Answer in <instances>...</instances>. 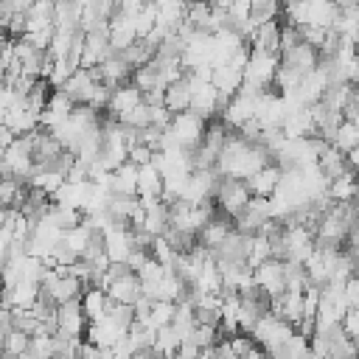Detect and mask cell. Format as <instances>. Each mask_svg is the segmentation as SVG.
<instances>
[{"label": "cell", "mask_w": 359, "mask_h": 359, "mask_svg": "<svg viewBox=\"0 0 359 359\" xmlns=\"http://www.w3.org/2000/svg\"><path fill=\"white\" fill-rule=\"evenodd\" d=\"M269 151L261 143H250L241 135H230L224 151L219 154L216 171L222 180H250L252 174H258L264 165H269Z\"/></svg>", "instance_id": "obj_1"}, {"label": "cell", "mask_w": 359, "mask_h": 359, "mask_svg": "<svg viewBox=\"0 0 359 359\" xmlns=\"http://www.w3.org/2000/svg\"><path fill=\"white\" fill-rule=\"evenodd\" d=\"M278 70H280V53L252 50L250 59H247V67H244V84H241L238 93H247V95H261V93H266V87L275 84Z\"/></svg>", "instance_id": "obj_2"}, {"label": "cell", "mask_w": 359, "mask_h": 359, "mask_svg": "<svg viewBox=\"0 0 359 359\" xmlns=\"http://www.w3.org/2000/svg\"><path fill=\"white\" fill-rule=\"evenodd\" d=\"M84 283L67 272V266H48L42 278V297L50 300L53 306H65L70 300H81Z\"/></svg>", "instance_id": "obj_3"}, {"label": "cell", "mask_w": 359, "mask_h": 359, "mask_svg": "<svg viewBox=\"0 0 359 359\" xmlns=\"http://www.w3.org/2000/svg\"><path fill=\"white\" fill-rule=\"evenodd\" d=\"M280 238H283L286 261H292V264H306L314 255V250L320 247L314 230L309 224H297V222H286L280 230Z\"/></svg>", "instance_id": "obj_4"}, {"label": "cell", "mask_w": 359, "mask_h": 359, "mask_svg": "<svg viewBox=\"0 0 359 359\" xmlns=\"http://www.w3.org/2000/svg\"><path fill=\"white\" fill-rule=\"evenodd\" d=\"M34 171H36V157L31 137H17L8 149H3V177L25 182Z\"/></svg>", "instance_id": "obj_5"}, {"label": "cell", "mask_w": 359, "mask_h": 359, "mask_svg": "<svg viewBox=\"0 0 359 359\" xmlns=\"http://www.w3.org/2000/svg\"><path fill=\"white\" fill-rule=\"evenodd\" d=\"M205 132H208V121L196 112H180L171 118V126H168V135L185 149V151H196L205 140Z\"/></svg>", "instance_id": "obj_6"}, {"label": "cell", "mask_w": 359, "mask_h": 359, "mask_svg": "<svg viewBox=\"0 0 359 359\" xmlns=\"http://www.w3.org/2000/svg\"><path fill=\"white\" fill-rule=\"evenodd\" d=\"M250 202H252V191L244 180H222V185L216 191V208L227 219H238Z\"/></svg>", "instance_id": "obj_7"}, {"label": "cell", "mask_w": 359, "mask_h": 359, "mask_svg": "<svg viewBox=\"0 0 359 359\" xmlns=\"http://www.w3.org/2000/svg\"><path fill=\"white\" fill-rule=\"evenodd\" d=\"M297 328L292 325V323H286V320H280L275 311H266L258 323H255V328H252V339H255V345H261L266 353L272 351V348H278V345H283L292 334H294Z\"/></svg>", "instance_id": "obj_8"}, {"label": "cell", "mask_w": 359, "mask_h": 359, "mask_svg": "<svg viewBox=\"0 0 359 359\" xmlns=\"http://www.w3.org/2000/svg\"><path fill=\"white\" fill-rule=\"evenodd\" d=\"M289 109H286V101L280 93H261L255 98V121L261 123L264 132H272V129H283V121H286Z\"/></svg>", "instance_id": "obj_9"}, {"label": "cell", "mask_w": 359, "mask_h": 359, "mask_svg": "<svg viewBox=\"0 0 359 359\" xmlns=\"http://www.w3.org/2000/svg\"><path fill=\"white\" fill-rule=\"evenodd\" d=\"M135 250H137V244H135V233L129 224H118L104 233V252L112 264H129Z\"/></svg>", "instance_id": "obj_10"}, {"label": "cell", "mask_w": 359, "mask_h": 359, "mask_svg": "<svg viewBox=\"0 0 359 359\" xmlns=\"http://www.w3.org/2000/svg\"><path fill=\"white\" fill-rule=\"evenodd\" d=\"M255 286H258L269 300L280 297V294L286 292V261L269 258L266 264H261V266L255 269Z\"/></svg>", "instance_id": "obj_11"}, {"label": "cell", "mask_w": 359, "mask_h": 359, "mask_svg": "<svg viewBox=\"0 0 359 359\" xmlns=\"http://www.w3.org/2000/svg\"><path fill=\"white\" fill-rule=\"evenodd\" d=\"M109 56H115V48L109 42V31L107 28H95L84 34V53H81V67L93 70L98 65H104Z\"/></svg>", "instance_id": "obj_12"}, {"label": "cell", "mask_w": 359, "mask_h": 359, "mask_svg": "<svg viewBox=\"0 0 359 359\" xmlns=\"http://www.w3.org/2000/svg\"><path fill=\"white\" fill-rule=\"evenodd\" d=\"M101 289H107L112 303H123V306H135L143 297V283H140L137 272H123L118 278H109L101 283Z\"/></svg>", "instance_id": "obj_13"}, {"label": "cell", "mask_w": 359, "mask_h": 359, "mask_svg": "<svg viewBox=\"0 0 359 359\" xmlns=\"http://www.w3.org/2000/svg\"><path fill=\"white\" fill-rule=\"evenodd\" d=\"M87 325H90V320L81 309V300H70V303L56 309V334L81 339L87 334Z\"/></svg>", "instance_id": "obj_14"}, {"label": "cell", "mask_w": 359, "mask_h": 359, "mask_svg": "<svg viewBox=\"0 0 359 359\" xmlns=\"http://www.w3.org/2000/svg\"><path fill=\"white\" fill-rule=\"evenodd\" d=\"M107 31H109V42H112L115 53H123L126 48H132L140 39L135 14H129V11H115L112 20H109V25H107Z\"/></svg>", "instance_id": "obj_15"}, {"label": "cell", "mask_w": 359, "mask_h": 359, "mask_svg": "<svg viewBox=\"0 0 359 359\" xmlns=\"http://www.w3.org/2000/svg\"><path fill=\"white\" fill-rule=\"evenodd\" d=\"M255 98L258 95H247V93H238V95H233L227 104H224V109H222V121L230 126V129H241V126H247L250 121H255Z\"/></svg>", "instance_id": "obj_16"}, {"label": "cell", "mask_w": 359, "mask_h": 359, "mask_svg": "<svg viewBox=\"0 0 359 359\" xmlns=\"http://www.w3.org/2000/svg\"><path fill=\"white\" fill-rule=\"evenodd\" d=\"M143 101H146V98H143V90H140L135 81H126V84H121V87L112 90V98H109L107 112H109V118L121 121L123 115H129L132 109H137Z\"/></svg>", "instance_id": "obj_17"}, {"label": "cell", "mask_w": 359, "mask_h": 359, "mask_svg": "<svg viewBox=\"0 0 359 359\" xmlns=\"http://www.w3.org/2000/svg\"><path fill=\"white\" fill-rule=\"evenodd\" d=\"M73 109H76V101L65 90H53L45 109H42V129H48V132L56 129L59 123H65L73 115Z\"/></svg>", "instance_id": "obj_18"}, {"label": "cell", "mask_w": 359, "mask_h": 359, "mask_svg": "<svg viewBox=\"0 0 359 359\" xmlns=\"http://www.w3.org/2000/svg\"><path fill=\"white\" fill-rule=\"evenodd\" d=\"M269 311H275L280 320L292 323L294 328L303 323L306 317V303H303V292H283L280 297L269 300Z\"/></svg>", "instance_id": "obj_19"}, {"label": "cell", "mask_w": 359, "mask_h": 359, "mask_svg": "<svg viewBox=\"0 0 359 359\" xmlns=\"http://www.w3.org/2000/svg\"><path fill=\"white\" fill-rule=\"evenodd\" d=\"M280 36H283V25H280L278 20H272V22L258 25V28L247 36V45H250V50L280 53Z\"/></svg>", "instance_id": "obj_20"}, {"label": "cell", "mask_w": 359, "mask_h": 359, "mask_svg": "<svg viewBox=\"0 0 359 359\" xmlns=\"http://www.w3.org/2000/svg\"><path fill=\"white\" fill-rule=\"evenodd\" d=\"M320 50L317 48H311V45H306V42H300V45H294L292 50H283L280 53V65H286V67H292V70H297V73H303V76H309L317 65H320Z\"/></svg>", "instance_id": "obj_21"}, {"label": "cell", "mask_w": 359, "mask_h": 359, "mask_svg": "<svg viewBox=\"0 0 359 359\" xmlns=\"http://www.w3.org/2000/svg\"><path fill=\"white\" fill-rule=\"evenodd\" d=\"M163 188H165V182H163V174L154 163L137 165V196H140V202L163 199Z\"/></svg>", "instance_id": "obj_22"}, {"label": "cell", "mask_w": 359, "mask_h": 359, "mask_svg": "<svg viewBox=\"0 0 359 359\" xmlns=\"http://www.w3.org/2000/svg\"><path fill=\"white\" fill-rule=\"evenodd\" d=\"M283 135L297 140V137H314L317 135V121H314V109L303 107V109H292L283 121Z\"/></svg>", "instance_id": "obj_23"}, {"label": "cell", "mask_w": 359, "mask_h": 359, "mask_svg": "<svg viewBox=\"0 0 359 359\" xmlns=\"http://www.w3.org/2000/svg\"><path fill=\"white\" fill-rule=\"evenodd\" d=\"M328 196H331L334 205H353L356 196H359V174L348 168L345 174H339L337 180H331Z\"/></svg>", "instance_id": "obj_24"}, {"label": "cell", "mask_w": 359, "mask_h": 359, "mask_svg": "<svg viewBox=\"0 0 359 359\" xmlns=\"http://www.w3.org/2000/svg\"><path fill=\"white\" fill-rule=\"evenodd\" d=\"M65 182H67V177L53 165H36V171L28 177V188H34V191H39L45 196H56V191Z\"/></svg>", "instance_id": "obj_25"}, {"label": "cell", "mask_w": 359, "mask_h": 359, "mask_svg": "<svg viewBox=\"0 0 359 359\" xmlns=\"http://www.w3.org/2000/svg\"><path fill=\"white\" fill-rule=\"evenodd\" d=\"M280 177H283V168H280L278 163H269V165H264L258 174H252V177L247 180V185H250L252 196H266V199H269V196L278 191Z\"/></svg>", "instance_id": "obj_26"}, {"label": "cell", "mask_w": 359, "mask_h": 359, "mask_svg": "<svg viewBox=\"0 0 359 359\" xmlns=\"http://www.w3.org/2000/svg\"><path fill=\"white\" fill-rule=\"evenodd\" d=\"M236 227L224 219V216H213L205 227H202V233L196 236V241L205 247V250H210V252H216L227 238H230V233H233Z\"/></svg>", "instance_id": "obj_27"}, {"label": "cell", "mask_w": 359, "mask_h": 359, "mask_svg": "<svg viewBox=\"0 0 359 359\" xmlns=\"http://www.w3.org/2000/svg\"><path fill=\"white\" fill-rule=\"evenodd\" d=\"M213 84L230 101L233 95H238V90L244 84V70L236 65H219V67H213Z\"/></svg>", "instance_id": "obj_28"}, {"label": "cell", "mask_w": 359, "mask_h": 359, "mask_svg": "<svg viewBox=\"0 0 359 359\" xmlns=\"http://www.w3.org/2000/svg\"><path fill=\"white\" fill-rule=\"evenodd\" d=\"M95 236H98V230H93L87 222H81V224H76V227H70V230H65V247L76 255V258H84L87 252H90V247H93V241H95Z\"/></svg>", "instance_id": "obj_29"}, {"label": "cell", "mask_w": 359, "mask_h": 359, "mask_svg": "<svg viewBox=\"0 0 359 359\" xmlns=\"http://www.w3.org/2000/svg\"><path fill=\"white\" fill-rule=\"evenodd\" d=\"M309 353H311V337L294 331L283 345L269 351V359H309Z\"/></svg>", "instance_id": "obj_30"}, {"label": "cell", "mask_w": 359, "mask_h": 359, "mask_svg": "<svg viewBox=\"0 0 359 359\" xmlns=\"http://www.w3.org/2000/svg\"><path fill=\"white\" fill-rule=\"evenodd\" d=\"M109 303H112V300H109L107 289H101V286H87L84 294H81V309H84V314H87L90 323L101 320V317L107 314Z\"/></svg>", "instance_id": "obj_31"}, {"label": "cell", "mask_w": 359, "mask_h": 359, "mask_svg": "<svg viewBox=\"0 0 359 359\" xmlns=\"http://www.w3.org/2000/svg\"><path fill=\"white\" fill-rule=\"evenodd\" d=\"M109 188H112V194H121V196H137V165L123 163L121 168H115Z\"/></svg>", "instance_id": "obj_32"}, {"label": "cell", "mask_w": 359, "mask_h": 359, "mask_svg": "<svg viewBox=\"0 0 359 359\" xmlns=\"http://www.w3.org/2000/svg\"><path fill=\"white\" fill-rule=\"evenodd\" d=\"M269 258H275L272 236H266V233H252V236H250V250H247V266L258 269V266L266 264Z\"/></svg>", "instance_id": "obj_33"}, {"label": "cell", "mask_w": 359, "mask_h": 359, "mask_svg": "<svg viewBox=\"0 0 359 359\" xmlns=\"http://www.w3.org/2000/svg\"><path fill=\"white\" fill-rule=\"evenodd\" d=\"M163 101H165V107L171 109V115L188 112V109H191V84H188V79H180V81L168 84Z\"/></svg>", "instance_id": "obj_34"}, {"label": "cell", "mask_w": 359, "mask_h": 359, "mask_svg": "<svg viewBox=\"0 0 359 359\" xmlns=\"http://www.w3.org/2000/svg\"><path fill=\"white\" fill-rule=\"evenodd\" d=\"M320 168L325 171V177L328 180H337L339 174H345L348 171V160H345V151H339L334 143H328L323 151H320Z\"/></svg>", "instance_id": "obj_35"}, {"label": "cell", "mask_w": 359, "mask_h": 359, "mask_svg": "<svg viewBox=\"0 0 359 359\" xmlns=\"http://www.w3.org/2000/svg\"><path fill=\"white\" fill-rule=\"evenodd\" d=\"M28 348H31V337L20 328H14L11 334L3 337V356L6 359H20L22 353H28Z\"/></svg>", "instance_id": "obj_36"}, {"label": "cell", "mask_w": 359, "mask_h": 359, "mask_svg": "<svg viewBox=\"0 0 359 359\" xmlns=\"http://www.w3.org/2000/svg\"><path fill=\"white\" fill-rule=\"evenodd\" d=\"M174 314H177V303H168V300H154V306H151V314H149V325L151 328H165V325H171L174 323Z\"/></svg>", "instance_id": "obj_37"}, {"label": "cell", "mask_w": 359, "mask_h": 359, "mask_svg": "<svg viewBox=\"0 0 359 359\" xmlns=\"http://www.w3.org/2000/svg\"><path fill=\"white\" fill-rule=\"evenodd\" d=\"M331 143H334V146H337L339 151H345V154H348L351 149H356V146H359V132H356L353 121H348V118H345V121L339 123V129L334 132Z\"/></svg>", "instance_id": "obj_38"}, {"label": "cell", "mask_w": 359, "mask_h": 359, "mask_svg": "<svg viewBox=\"0 0 359 359\" xmlns=\"http://www.w3.org/2000/svg\"><path fill=\"white\" fill-rule=\"evenodd\" d=\"M28 351L39 359H56V337L53 334H36V337H31Z\"/></svg>", "instance_id": "obj_39"}, {"label": "cell", "mask_w": 359, "mask_h": 359, "mask_svg": "<svg viewBox=\"0 0 359 359\" xmlns=\"http://www.w3.org/2000/svg\"><path fill=\"white\" fill-rule=\"evenodd\" d=\"M154 160V149L151 146H146V143H135L132 149H129V163H135V165H149Z\"/></svg>", "instance_id": "obj_40"}, {"label": "cell", "mask_w": 359, "mask_h": 359, "mask_svg": "<svg viewBox=\"0 0 359 359\" xmlns=\"http://www.w3.org/2000/svg\"><path fill=\"white\" fill-rule=\"evenodd\" d=\"M342 328H345V334L356 342L359 339V309H351L348 314H345V320H342Z\"/></svg>", "instance_id": "obj_41"}, {"label": "cell", "mask_w": 359, "mask_h": 359, "mask_svg": "<svg viewBox=\"0 0 359 359\" xmlns=\"http://www.w3.org/2000/svg\"><path fill=\"white\" fill-rule=\"evenodd\" d=\"M345 297H348V306L351 309H359V275H353L345 283Z\"/></svg>", "instance_id": "obj_42"}, {"label": "cell", "mask_w": 359, "mask_h": 359, "mask_svg": "<svg viewBox=\"0 0 359 359\" xmlns=\"http://www.w3.org/2000/svg\"><path fill=\"white\" fill-rule=\"evenodd\" d=\"M345 160H348V168L359 174V146H356V149H351V151L345 154Z\"/></svg>", "instance_id": "obj_43"}, {"label": "cell", "mask_w": 359, "mask_h": 359, "mask_svg": "<svg viewBox=\"0 0 359 359\" xmlns=\"http://www.w3.org/2000/svg\"><path fill=\"white\" fill-rule=\"evenodd\" d=\"M118 3H121V11H129V14H132V11H137V8H140L143 3H149V0H118Z\"/></svg>", "instance_id": "obj_44"}, {"label": "cell", "mask_w": 359, "mask_h": 359, "mask_svg": "<svg viewBox=\"0 0 359 359\" xmlns=\"http://www.w3.org/2000/svg\"><path fill=\"white\" fill-rule=\"evenodd\" d=\"M244 359H269V353H266V351H264L261 345H255V348H252V351H250V353H247Z\"/></svg>", "instance_id": "obj_45"}, {"label": "cell", "mask_w": 359, "mask_h": 359, "mask_svg": "<svg viewBox=\"0 0 359 359\" xmlns=\"http://www.w3.org/2000/svg\"><path fill=\"white\" fill-rule=\"evenodd\" d=\"M135 359H160V356H157L154 351H140V353H137Z\"/></svg>", "instance_id": "obj_46"}, {"label": "cell", "mask_w": 359, "mask_h": 359, "mask_svg": "<svg viewBox=\"0 0 359 359\" xmlns=\"http://www.w3.org/2000/svg\"><path fill=\"white\" fill-rule=\"evenodd\" d=\"M205 3H210V6H222V8H227L233 0H205Z\"/></svg>", "instance_id": "obj_47"}, {"label": "cell", "mask_w": 359, "mask_h": 359, "mask_svg": "<svg viewBox=\"0 0 359 359\" xmlns=\"http://www.w3.org/2000/svg\"><path fill=\"white\" fill-rule=\"evenodd\" d=\"M20 359H39V356H34V353H31V351H28V353H22V356H20Z\"/></svg>", "instance_id": "obj_48"}, {"label": "cell", "mask_w": 359, "mask_h": 359, "mask_svg": "<svg viewBox=\"0 0 359 359\" xmlns=\"http://www.w3.org/2000/svg\"><path fill=\"white\" fill-rule=\"evenodd\" d=\"M351 121H353V126H356V132H359V115H356V118H351Z\"/></svg>", "instance_id": "obj_49"}]
</instances>
